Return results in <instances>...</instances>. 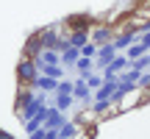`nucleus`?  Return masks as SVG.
Segmentation results:
<instances>
[{"mask_svg": "<svg viewBox=\"0 0 150 139\" xmlns=\"http://www.w3.org/2000/svg\"><path fill=\"white\" fill-rule=\"evenodd\" d=\"M81 59V50L78 48H67L61 50V67H75V61Z\"/></svg>", "mask_w": 150, "mask_h": 139, "instance_id": "ddd939ff", "label": "nucleus"}, {"mask_svg": "<svg viewBox=\"0 0 150 139\" xmlns=\"http://www.w3.org/2000/svg\"><path fill=\"white\" fill-rule=\"evenodd\" d=\"M145 53H150V50L145 48V45H139V42H134L128 50H125V56H128L131 61H134V59H139V56H145Z\"/></svg>", "mask_w": 150, "mask_h": 139, "instance_id": "f3484780", "label": "nucleus"}, {"mask_svg": "<svg viewBox=\"0 0 150 139\" xmlns=\"http://www.w3.org/2000/svg\"><path fill=\"white\" fill-rule=\"evenodd\" d=\"M92 67H95V59H86V56H81V59L75 61V70H78V72L83 75V78L92 72Z\"/></svg>", "mask_w": 150, "mask_h": 139, "instance_id": "2eb2a0df", "label": "nucleus"}, {"mask_svg": "<svg viewBox=\"0 0 150 139\" xmlns=\"http://www.w3.org/2000/svg\"><path fill=\"white\" fill-rule=\"evenodd\" d=\"M81 56H86V59H95V56H97V45L86 42L83 48H81Z\"/></svg>", "mask_w": 150, "mask_h": 139, "instance_id": "412c9836", "label": "nucleus"}, {"mask_svg": "<svg viewBox=\"0 0 150 139\" xmlns=\"http://www.w3.org/2000/svg\"><path fill=\"white\" fill-rule=\"evenodd\" d=\"M39 75H50V78H59V81H61V75H64V67H61V64H47V67H39Z\"/></svg>", "mask_w": 150, "mask_h": 139, "instance_id": "dca6fc26", "label": "nucleus"}, {"mask_svg": "<svg viewBox=\"0 0 150 139\" xmlns=\"http://www.w3.org/2000/svg\"><path fill=\"white\" fill-rule=\"evenodd\" d=\"M33 61H36V67H47V64H61V53H59V50H50V48H45V50H42V53H39V56H36Z\"/></svg>", "mask_w": 150, "mask_h": 139, "instance_id": "0eeeda50", "label": "nucleus"}, {"mask_svg": "<svg viewBox=\"0 0 150 139\" xmlns=\"http://www.w3.org/2000/svg\"><path fill=\"white\" fill-rule=\"evenodd\" d=\"M61 125H64V111H59L56 106H50V109H47V120H45V128L59 131Z\"/></svg>", "mask_w": 150, "mask_h": 139, "instance_id": "1a4fd4ad", "label": "nucleus"}, {"mask_svg": "<svg viewBox=\"0 0 150 139\" xmlns=\"http://www.w3.org/2000/svg\"><path fill=\"white\" fill-rule=\"evenodd\" d=\"M59 139H64V136H59Z\"/></svg>", "mask_w": 150, "mask_h": 139, "instance_id": "cd10ccee", "label": "nucleus"}, {"mask_svg": "<svg viewBox=\"0 0 150 139\" xmlns=\"http://www.w3.org/2000/svg\"><path fill=\"white\" fill-rule=\"evenodd\" d=\"M75 131H78V123H70V120H64V125L59 128V136L72 139V136H75Z\"/></svg>", "mask_w": 150, "mask_h": 139, "instance_id": "6ab92c4d", "label": "nucleus"}, {"mask_svg": "<svg viewBox=\"0 0 150 139\" xmlns=\"http://www.w3.org/2000/svg\"><path fill=\"white\" fill-rule=\"evenodd\" d=\"M45 139H59V131H53V128H45Z\"/></svg>", "mask_w": 150, "mask_h": 139, "instance_id": "393cba45", "label": "nucleus"}, {"mask_svg": "<svg viewBox=\"0 0 150 139\" xmlns=\"http://www.w3.org/2000/svg\"><path fill=\"white\" fill-rule=\"evenodd\" d=\"M0 139H14L11 134H6V131H0Z\"/></svg>", "mask_w": 150, "mask_h": 139, "instance_id": "bb28decb", "label": "nucleus"}, {"mask_svg": "<svg viewBox=\"0 0 150 139\" xmlns=\"http://www.w3.org/2000/svg\"><path fill=\"white\" fill-rule=\"evenodd\" d=\"M33 86H36L39 92H45V95H47V92H53V95H56V89H59V78H50V75H39V78L33 81Z\"/></svg>", "mask_w": 150, "mask_h": 139, "instance_id": "6e6552de", "label": "nucleus"}, {"mask_svg": "<svg viewBox=\"0 0 150 139\" xmlns=\"http://www.w3.org/2000/svg\"><path fill=\"white\" fill-rule=\"evenodd\" d=\"M142 95H145V103H150V84L145 86V89H142Z\"/></svg>", "mask_w": 150, "mask_h": 139, "instance_id": "a878e982", "label": "nucleus"}, {"mask_svg": "<svg viewBox=\"0 0 150 139\" xmlns=\"http://www.w3.org/2000/svg\"><path fill=\"white\" fill-rule=\"evenodd\" d=\"M45 50V45H42V36H39V31L36 33H31V36L25 39V48H22V56H28V59H36L39 53Z\"/></svg>", "mask_w": 150, "mask_h": 139, "instance_id": "423d86ee", "label": "nucleus"}, {"mask_svg": "<svg viewBox=\"0 0 150 139\" xmlns=\"http://www.w3.org/2000/svg\"><path fill=\"white\" fill-rule=\"evenodd\" d=\"M72 86H75V81H59V89H56V92H64V95H72Z\"/></svg>", "mask_w": 150, "mask_h": 139, "instance_id": "4be33fe9", "label": "nucleus"}, {"mask_svg": "<svg viewBox=\"0 0 150 139\" xmlns=\"http://www.w3.org/2000/svg\"><path fill=\"white\" fill-rule=\"evenodd\" d=\"M39 78V67L33 59L22 56L20 64H17V84H25V86H33V81Z\"/></svg>", "mask_w": 150, "mask_h": 139, "instance_id": "f257e3e1", "label": "nucleus"}, {"mask_svg": "<svg viewBox=\"0 0 150 139\" xmlns=\"http://www.w3.org/2000/svg\"><path fill=\"white\" fill-rule=\"evenodd\" d=\"M147 67H150V53H145V56H139V59L131 61V70H139V72H145Z\"/></svg>", "mask_w": 150, "mask_h": 139, "instance_id": "aec40b11", "label": "nucleus"}, {"mask_svg": "<svg viewBox=\"0 0 150 139\" xmlns=\"http://www.w3.org/2000/svg\"><path fill=\"white\" fill-rule=\"evenodd\" d=\"M128 67H131V59H128L125 53H117V56H114V59L106 64V70H103V78H117V75L125 72Z\"/></svg>", "mask_w": 150, "mask_h": 139, "instance_id": "7ed1b4c3", "label": "nucleus"}, {"mask_svg": "<svg viewBox=\"0 0 150 139\" xmlns=\"http://www.w3.org/2000/svg\"><path fill=\"white\" fill-rule=\"evenodd\" d=\"M114 89H117V78H106L100 89H95V100H108L114 95Z\"/></svg>", "mask_w": 150, "mask_h": 139, "instance_id": "9d476101", "label": "nucleus"}, {"mask_svg": "<svg viewBox=\"0 0 150 139\" xmlns=\"http://www.w3.org/2000/svg\"><path fill=\"white\" fill-rule=\"evenodd\" d=\"M89 42V31H67V45L70 48H83V45Z\"/></svg>", "mask_w": 150, "mask_h": 139, "instance_id": "9b49d317", "label": "nucleus"}, {"mask_svg": "<svg viewBox=\"0 0 150 139\" xmlns=\"http://www.w3.org/2000/svg\"><path fill=\"white\" fill-rule=\"evenodd\" d=\"M83 81H86V86H89V89H100L106 78H103V72H89V75H86Z\"/></svg>", "mask_w": 150, "mask_h": 139, "instance_id": "a211bd4d", "label": "nucleus"}, {"mask_svg": "<svg viewBox=\"0 0 150 139\" xmlns=\"http://www.w3.org/2000/svg\"><path fill=\"white\" fill-rule=\"evenodd\" d=\"M92 25H95V17H89V14H72L64 20L67 31H89Z\"/></svg>", "mask_w": 150, "mask_h": 139, "instance_id": "20e7f679", "label": "nucleus"}, {"mask_svg": "<svg viewBox=\"0 0 150 139\" xmlns=\"http://www.w3.org/2000/svg\"><path fill=\"white\" fill-rule=\"evenodd\" d=\"M72 97H78V100H89V97H92V89L86 86V81H83V78L75 81V86H72Z\"/></svg>", "mask_w": 150, "mask_h": 139, "instance_id": "4468645a", "label": "nucleus"}, {"mask_svg": "<svg viewBox=\"0 0 150 139\" xmlns=\"http://www.w3.org/2000/svg\"><path fill=\"white\" fill-rule=\"evenodd\" d=\"M114 33H117V28H114V25H108V22H95V25L89 28V42L100 48V45H108V42H111Z\"/></svg>", "mask_w": 150, "mask_h": 139, "instance_id": "f03ea898", "label": "nucleus"}, {"mask_svg": "<svg viewBox=\"0 0 150 139\" xmlns=\"http://www.w3.org/2000/svg\"><path fill=\"white\" fill-rule=\"evenodd\" d=\"M114 56H117V48H114L111 42H108V45H100V48H97V56H95V67L103 72V70H106V64L114 59Z\"/></svg>", "mask_w": 150, "mask_h": 139, "instance_id": "39448f33", "label": "nucleus"}, {"mask_svg": "<svg viewBox=\"0 0 150 139\" xmlns=\"http://www.w3.org/2000/svg\"><path fill=\"white\" fill-rule=\"evenodd\" d=\"M72 95H64V92H56L53 95V106L59 109V111H67V109H72Z\"/></svg>", "mask_w": 150, "mask_h": 139, "instance_id": "f8f14e48", "label": "nucleus"}, {"mask_svg": "<svg viewBox=\"0 0 150 139\" xmlns=\"http://www.w3.org/2000/svg\"><path fill=\"white\" fill-rule=\"evenodd\" d=\"M136 14L139 17H150V0H142V6L136 9Z\"/></svg>", "mask_w": 150, "mask_h": 139, "instance_id": "5701e85b", "label": "nucleus"}, {"mask_svg": "<svg viewBox=\"0 0 150 139\" xmlns=\"http://www.w3.org/2000/svg\"><path fill=\"white\" fill-rule=\"evenodd\" d=\"M28 139H45V128H39V131H31V134H28Z\"/></svg>", "mask_w": 150, "mask_h": 139, "instance_id": "b1692460", "label": "nucleus"}]
</instances>
